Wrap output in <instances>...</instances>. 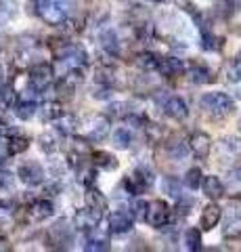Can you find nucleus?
<instances>
[{
  "mask_svg": "<svg viewBox=\"0 0 241 252\" xmlns=\"http://www.w3.org/2000/svg\"><path fill=\"white\" fill-rule=\"evenodd\" d=\"M199 103H201V109L212 118H224V116L235 112V101H233L227 93H220V91L206 93Z\"/></svg>",
  "mask_w": 241,
  "mask_h": 252,
  "instance_id": "obj_1",
  "label": "nucleus"
},
{
  "mask_svg": "<svg viewBox=\"0 0 241 252\" xmlns=\"http://www.w3.org/2000/svg\"><path fill=\"white\" fill-rule=\"evenodd\" d=\"M69 0H38V15L49 26H61L67 19Z\"/></svg>",
  "mask_w": 241,
  "mask_h": 252,
  "instance_id": "obj_2",
  "label": "nucleus"
},
{
  "mask_svg": "<svg viewBox=\"0 0 241 252\" xmlns=\"http://www.w3.org/2000/svg\"><path fill=\"white\" fill-rule=\"evenodd\" d=\"M124 183H126V187L130 189L132 195H136V193H143V191H147V189L153 187L155 175H153V170L149 166L141 164V166H136L134 170H132L130 177L124 179Z\"/></svg>",
  "mask_w": 241,
  "mask_h": 252,
  "instance_id": "obj_3",
  "label": "nucleus"
},
{
  "mask_svg": "<svg viewBox=\"0 0 241 252\" xmlns=\"http://www.w3.org/2000/svg\"><path fill=\"white\" fill-rule=\"evenodd\" d=\"M145 220L153 227V229H161V227H166L168 220H170V206H168L164 200H151V202H147Z\"/></svg>",
  "mask_w": 241,
  "mask_h": 252,
  "instance_id": "obj_4",
  "label": "nucleus"
},
{
  "mask_svg": "<svg viewBox=\"0 0 241 252\" xmlns=\"http://www.w3.org/2000/svg\"><path fill=\"white\" fill-rule=\"evenodd\" d=\"M109 130H111L109 118L103 116V114H97L86 122L84 137H86V141H103L107 135H109Z\"/></svg>",
  "mask_w": 241,
  "mask_h": 252,
  "instance_id": "obj_5",
  "label": "nucleus"
},
{
  "mask_svg": "<svg viewBox=\"0 0 241 252\" xmlns=\"http://www.w3.org/2000/svg\"><path fill=\"white\" fill-rule=\"evenodd\" d=\"M53 76H55V69L49 63H36L29 69V86H34L36 91H44L53 82Z\"/></svg>",
  "mask_w": 241,
  "mask_h": 252,
  "instance_id": "obj_6",
  "label": "nucleus"
},
{
  "mask_svg": "<svg viewBox=\"0 0 241 252\" xmlns=\"http://www.w3.org/2000/svg\"><path fill=\"white\" fill-rule=\"evenodd\" d=\"M107 225H109V231L115 235H122V233H130L134 229V217L126 210H115L107 219Z\"/></svg>",
  "mask_w": 241,
  "mask_h": 252,
  "instance_id": "obj_7",
  "label": "nucleus"
},
{
  "mask_svg": "<svg viewBox=\"0 0 241 252\" xmlns=\"http://www.w3.org/2000/svg\"><path fill=\"white\" fill-rule=\"evenodd\" d=\"M161 105H164V114L168 118H172V120H185V118L189 116V107H187L185 99L178 97V94H168V97L161 101Z\"/></svg>",
  "mask_w": 241,
  "mask_h": 252,
  "instance_id": "obj_8",
  "label": "nucleus"
},
{
  "mask_svg": "<svg viewBox=\"0 0 241 252\" xmlns=\"http://www.w3.org/2000/svg\"><path fill=\"white\" fill-rule=\"evenodd\" d=\"M49 240H51V244H55L57 248H65L67 244H72L74 233H72V227H69L67 220H57V223L51 227Z\"/></svg>",
  "mask_w": 241,
  "mask_h": 252,
  "instance_id": "obj_9",
  "label": "nucleus"
},
{
  "mask_svg": "<svg viewBox=\"0 0 241 252\" xmlns=\"http://www.w3.org/2000/svg\"><path fill=\"white\" fill-rule=\"evenodd\" d=\"M189 149L191 154L199 158V160H206V158L210 156V152H212V139H210L208 132H193L191 135V141H189Z\"/></svg>",
  "mask_w": 241,
  "mask_h": 252,
  "instance_id": "obj_10",
  "label": "nucleus"
},
{
  "mask_svg": "<svg viewBox=\"0 0 241 252\" xmlns=\"http://www.w3.org/2000/svg\"><path fill=\"white\" fill-rule=\"evenodd\" d=\"M19 179L29 187L40 185L44 183V168L38 162H26L19 166Z\"/></svg>",
  "mask_w": 241,
  "mask_h": 252,
  "instance_id": "obj_11",
  "label": "nucleus"
},
{
  "mask_svg": "<svg viewBox=\"0 0 241 252\" xmlns=\"http://www.w3.org/2000/svg\"><path fill=\"white\" fill-rule=\"evenodd\" d=\"M222 219V208L218 204H208V206L201 210V217H199V229L201 231H212L216 225L220 223Z\"/></svg>",
  "mask_w": 241,
  "mask_h": 252,
  "instance_id": "obj_12",
  "label": "nucleus"
},
{
  "mask_svg": "<svg viewBox=\"0 0 241 252\" xmlns=\"http://www.w3.org/2000/svg\"><path fill=\"white\" fill-rule=\"evenodd\" d=\"M199 187H201V191L206 193V198H210L212 202L224 198V193H227V189H224V183H222L218 177H214V175L201 179V185H199Z\"/></svg>",
  "mask_w": 241,
  "mask_h": 252,
  "instance_id": "obj_13",
  "label": "nucleus"
},
{
  "mask_svg": "<svg viewBox=\"0 0 241 252\" xmlns=\"http://www.w3.org/2000/svg\"><path fill=\"white\" fill-rule=\"evenodd\" d=\"M99 220H101V217L97 215V212H92V210L86 206V208H82V210H78V212H76L74 225H76V229H78V231H92V229H97Z\"/></svg>",
  "mask_w": 241,
  "mask_h": 252,
  "instance_id": "obj_14",
  "label": "nucleus"
},
{
  "mask_svg": "<svg viewBox=\"0 0 241 252\" xmlns=\"http://www.w3.org/2000/svg\"><path fill=\"white\" fill-rule=\"evenodd\" d=\"M158 72L161 76H166V78L181 76L185 72V63H183V59H178V57H164V59H160V63H158Z\"/></svg>",
  "mask_w": 241,
  "mask_h": 252,
  "instance_id": "obj_15",
  "label": "nucleus"
},
{
  "mask_svg": "<svg viewBox=\"0 0 241 252\" xmlns=\"http://www.w3.org/2000/svg\"><path fill=\"white\" fill-rule=\"evenodd\" d=\"M90 158H92V164H95L97 168H103L107 172L118 170V166H120L118 158H115L111 152H103V149H99V152H92Z\"/></svg>",
  "mask_w": 241,
  "mask_h": 252,
  "instance_id": "obj_16",
  "label": "nucleus"
},
{
  "mask_svg": "<svg viewBox=\"0 0 241 252\" xmlns=\"http://www.w3.org/2000/svg\"><path fill=\"white\" fill-rule=\"evenodd\" d=\"M84 200H86V206H88L92 212H97L99 217L105 215V210H107V198L99 191V189L88 187V191H86V195H84Z\"/></svg>",
  "mask_w": 241,
  "mask_h": 252,
  "instance_id": "obj_17",
  "label": "nucleus"
},
{
  "mask_svg": "<svg viewBox=\"0 0 241 252\" xmlns=\"http://www.w3.org/2000/svg\"><path fill=\"white\" fill-rule=\"evenodd\" d=\"M99 42L103 46V51L113 55V57L120 55V38H118V32L115 30H103L99 34Z\"/></svg>",
  "mask_w": 241,
  "mask_h": 252,
  "instance_id": "obj_18",
  "label": "nucleus"
},
{
  "mask_svg": "<svg viewBox=\"0 0 241 252\" xmlns=\"http://www.w3.org/2000/svg\"><path fill=\"white\" fill-rule=\"evenodd\" d=\"M189 78L195 84H210L214 82V72L208 65H204V63H193L189 69Z\"/></svg>",
  "mask_w": 241,
  "mask_h": 252,
  "instance_id": "obj_19",
  "label": "nucleus"
},
{
  "mask_svg": "<svg viewBox=\"0 0 241 252\" xmlns=\"http://www.w3.org/2000/svg\"><path fill=\"white\" fill-rule=\"evenodd\" d=\"M53 212H55V206H53L51 200H36L32 206H29V215H32L36 220H44L53 217Z\"/></svg>",
  "mask_w": 241,
  "mask_h": 252,
  "instance_id": "obj_20",
  "label": "nucleus"
},
{
  "mask_svg": "<svg viewBox=\"0 0 241 252\" xmlns=\"http://www.w3.org/2000/svg\"><path fill=\"white\" fill-rule=\"evenodd\" d=\"M38 112H40V118L44 122H55L57 118L63 116V107H61V103H57V101H46Z\"/></svg>",
  "mask_w": 241,
  "mask_h": 252,
  "instance_id": "obj_21",
  "label": "nucleus"
},
{
  "mask_svg": "<svg viewBox=\"0 0 241 252\" xmlns=\"http://www.w3.org/2000/svg\"><path fill=\"white\" fill-rule=\"evenodd\" d=\"M183 244L189 252L201 250V229H197V227H189L183 235Z\"/></svg>",
  "mask_w": 241,
  "mask_h": 252,
  "instance_id": "obj_22",
  "label": "nucleus"
},
{
  "mask_svg": "<svg viewBox=\"0 0 241 252\" xmlns=\"http://www.w3.org/2000/svg\"><path fill=\"white\" fill-rule=\"evenodd\" d=\"M161 191L168 193L170 198H174V200L183 198V185L178 183L176 177H164L161 179Z\"/></svg>",
  "mask_w": 241,
  "mask_h": 252,
  "instance_id": "obj_23",
  "label": "nucleus"
},
{
  "mask_svg": "<svg viewBox=\"0 0 241 252\" xmlns=\"http://www.w3.org/2000/svg\"><path fill=\"white\" fill-rule=\"evenodd\" d=\"M134 63H136V67H138V69H143V72H153V69H158L160 59L155 57L153 53L145 51V53H141V55H136Z\"/></svg>",
  "mask_w": 241,
  "mask_h": 252,
  "instance_id": "obj_24",
  "label": "nucleus"
},
{
  "mask_svg": "<svg viewBox=\"0 0 241 252\" xmlns=\"http://www.w3.org/2000/svg\"><path fill=\"white\" fill-rule=\"evenodd\" d=\"M107 109H109V118H115V120H126L132 114V107L128 101H111Z\"/></svg>",
  "mask_w": 241,
  "mask_h": 252,
  "instance_id": "obj_25",
  "label": "nucleus"
},
{
  "mask_svg": "<svg viewBox=\"0 0 241 252\" xmlns=\"http://www.w3.org/2000/svg\"><path fill=\"white\" fill-rule=\"evenodd\" d=\"M27 147H29V141L21 135H13L6 139V152H9V156H19L26 152Z\"/></svg>",
  "mask_w": 241,
  "mask_h": 252,
  "instance_id": "obj_26",
  "label": "nucleus"
},
{
  "mask_svg": "<svg viewBox=\"0 0 241 252\" xmlns=\"http://www.w3.org/2000/svg\"><path fill=\"white\" fill-rule=\"evenodd\" d=\"M113 145L118 149H128L132 145V141H134V137H132V132L126 128V126H120V128L113 130Z\"/></svg>",
  "mask_w": 241,
  "mask_h": 252,
  "instance_id": "obj_27",
  "label": "nucleus"
},
{
  "mask_svg": "<svg viewBox=\"0 0 241 252\" xmlns=\"http://www.w3.org/2000/svg\"><path fill=\"white\" fill-rule=\"evenodd\" d=\"M76 177H78V181H80L82 185L90 187L92 183H95V179H97L95 166H92V164H78V168H76Z\"/></svg>",
  "mask_w": 241,
  "mask_h": 252,
  "instance_id": "obj_28",
  "label": "nucleus"
},
{
  "mask_svg": "<svg viewBox=\"0 0 241 252\" xmlns=\"http://www.w3.org/2000/svg\"><path fill=\"white\" fill-rule=\"evenodd\" d=\"M241 235V215L233 212L229 215L227 223H224V238H239Z\"/></svg>",
  "mask_w": 241,
  "mask_h": 252,
  "instance_id": "obj_29",
  "label": "nucleus"
},
{
  "mask_svg": "<svg viewBox=\"0 0 241 252\" xmlns=\"http://www.w3.org/2000/svg\"><path fill=\"white\" fill-rule=\"evenodd\" d=\"M15 114H17L19 120H29L36 114V101H27L21 99L19 103H15Z\"/></svg>",
  "mask_w": 241,
  "mask_h": 252,
  "instance_id": "obj_30",
  "label": "nucleus"
},
{
  "mask_svg": "<svg viewBox=\"0 0 241 252\" xmlns=\"http://www.w3.org/2000/svg\"><path fill=\"white\" fill-rule=\"evenodd\" d=\"M57 132H61V135H72V132H76L78 130V120L74 116H61V118H57Z\"/></svg>",
  "mask_w": 241,
  "mask_h": 252,
  "instance_id": "obj_31",
  "label": "nucleus"
},
{
  "mask_svg": "<svg viewBox=\"0 0 241 252\" xmlns=\"http://www.w3.org/2000/svg\"><path fill=\"white\" fill-rule=\"evenodd\" d=\"M38 143H40V149H42L44 154H55V152H57V147H59L55 132H44V135H40Z\"/></svg>",
  "mask_w": 241,
  "mask_h": 252,
  "instance_id": "obj_32",
  "label": "nucleus"
},
{
  "mask_svg": "<svg viewBox=\"0 0 241 252\" xmlns=\"http://www.w3.org/2000/svg\"><path fill=\"white\" fill-rule=\"evenodd\" d=\"M201 179H204V175H201V170L195 166V168H189L185 175V187L191 189V191H195V189L201 185Z\"/></svg>",
  "mask_w": 241,
  "mask_h": 252,
  "instance_id": "obj_33",
  "label": "nucleus"
},
{
  "mask_svg": "<svg viewBox=\"0 0 241 252\" xmlns=\"http://www.w3.org/2000/svg\"><path fill=\"white\" fill-rule=\"evenodd\" d=\"M166 147H168V154L172 156L174 160H185L187 154H189V147H187L183 141H170Z\"/></svg>",
  "mask_w": 241,
  "mask_h": 252,
  "instance_id": "obj_34",
  "label": "nucleus"
},
{
  "mask_svg": "<svg viewBox=\"0 0 241 252\" xmlns=\"http://www.w3.org/2000/svg\"><path fill=\"white\" fill-rule=\"evenodd\" d=\"M0 105H2V107L15 105V89H13V84L0 86Z\"/></svg>",
  "mask_w": 241,
  "mask_h": 252,
  "instance_id": "obj_35",
  "label": "nucleus"
},
{
  "mask_svg": "<svg viewBox=\"0 0 241 252\" xmlns=\"http://www.w3.org/2000/svg\"><path fill=\"white\" fill-rule=\"evenodd\" d=\"M227 183H229V191L231 193H241V168L231 170L227 175Z\"/></svg>",
  "mask_w": 241,
  "mask_h": 252,
  "instance_id": "obj_36",
  "label": "nucleus"
},
{
  "mask_svg": "<svg viewBox=\"0 0 241 252\" xmlns=\"http://www.w3.org/2000/svg\"><path fill=\"white\" fill-rule=\"evenodd\" d=\"M145 137H147V141L149 143H160L161 141V126H158V124H147L145 122Z\"/></svg>",
  "mask_w": 241,
  "mask_h": 252,
  "instance_id": "obj_37",
  "label": "nucleus"
},
{
  "mask_svg": "<svg viewBox=\"0 0 241 252\" xmlns=\"http://www.w3.org/2000/svg\"><path fill=\"white\" fill-rule=\"evenodd\" d=\"M13 189H15V177L9 170H0V191L9 193Z\"/></svg>",
  "mask_w": 241,
  "mask_h": 252,
  "instance_id": "obj_38",
  "label": "nucleus"
},
{
  "mask_svg": "<svg viewBox=\"0 0 241 252\" xmlns=\"http://www.w3.org/2000/svg\"><path fill=\"white\" fill-rule=\"evenodd\" d=\"M227 80L231 84L241 82V59H235V61H233V65L227 69Z\"/></svg>",
  "mask_w": 241,
  "mask_h": 252,
  "instance_id": "obj_39",
  "label": "nucleus"
},
{
  "mask_svg": "<svg viewBox=\"0 0 241 252\" xmlns=\"http://www.w3.org/2000/svg\"><path fill=\"white\" fill-rule=\"evenodd\" d=\"M145 212H147V202L145 200H134L130 206V215L138 219V220H145Z\"/></svg>",
  "mask_w": 241,
  "mask_h": 252,
  "instance_id": "obj_40",
  "label": "nucleus"
},
{
  "mask_svg": "<svg viewBox=\"0 0 241 252\" xmlns=\"http://www.w3.org/2000/svg\"><path fill=\"white\" fill-rule=\"evenodd\" d=\"M109 242H107L105 238H99V240H88V244L84 246V250H88V252H99V250H109Z\"/></svg>",
  "mask_w": 241,
  "mask_h": 252,
  "instance_id": "obj_41",
  "label": "nucleus"
},
{
  "mask_svg": "<svg viewBox=\"0 0 241 252\" xmlns=\"http://www.w3.org/2000/svg\"><path fill=\"white\" fill-rule=\"evenodd\" d=\"M176 6L181 11H185V13H191V15L197 13V4L193 2V0H176Z\"/></svg>",
  "mask_w": 241,
  "mask_h": 252,
  "instance_id": "obj_42",
  "label": "nucleus"
},
{
  "mask_svg": "<svg viewBox=\"0 0 241 252\" xmlns=\"http://www.w3.org/2000/svg\"><path fill=\"white\" fill-rule=\"evenodd\" d=\"M92 97H95V99H109L111 97V89H109V86H103V84H101V89H92Z\"/></svg>",
  "mask_w": 241,
  "mask_h": 252,
  "instance_id": "obj_43",
  "label": "nucleus"
},
{
  "mask_svg": "<svg viewBox=\"0 0 241 252\" xmlns=\"http://www.w3.org/2000/svg\"><path fill=\"white\" fill-rule=\"evenodd\" d=\"M13 135H17V130H15L11 124H6V122H0V137L9 139V137H13Z\"/></svg>",
  "mask_w": 241,
  "mask_h": 252,
  "instance_id": "obj_44",
  "label": "nucleus"
},
{
  "mask_svg": "<svg viewBox=\"0 0 241 252\" xmlns=\"http://www.w3.org/2000/svg\"><path fill=\"white\" fill-rule=\"evenodd\" d=\"M53 172H55L57 177H61V175H65V170H67V166H65V162H53Z\"/></svg>",
  "mask_w": 241,
  "mask_h": 252,
  "instance_id": "obj_45",
  "label": "nucleus"
},
{
  "mask_svg": "<svg viewBox=\"0 0 241 252\" xmlns=\"http://www.w3.org/2000/svg\"><path fill=\"white\" fill-rule=\"evenodd\" d=\"M46 191H49L51 195H57V191H61V185L59 183H51V185H46Z\"/></svg>",
  "mask_w": 241,
  "mask_h": 252,
  "instance_id": "obj_46",
  "label": "nucleus"
},
{
  "mask_svg": "<svg viewBox=\"0 0 241 252\" xmlns=\"http://www.w3.org/2000/svg\"><path fill=\"white\" fill-rule=\"evenodd\" d=\"M153 2H158V4H164V2H168V0H153Z\"/></svg>",
  "mask_w": 241,
  "mask_h": 252,
  "instance_id": "obj_47",
  "label": "nucleus"
},
{
  "mask_svg": "<svg viewBox=\"0 0 241 252\" xmlns=\"http://www.w3.org/2000/svg\"><path fill=\"white\" fill-rule=\"evenodd\" d=\"M235 59H241V49H239V53L235 55Z\"/></svg>",
  "mask_w": 241,
  "mask_h": 252,
  "instance_id": "obj_48",
  "label": "nucleus"
},
{
  "mask_svg": "<svg viewBox=\"0 0 241 252\" xmlns=\"http://www.w3.org/2000/svg\"><path fill=\"white\" fill-rule=\"evenodd\" d=\"M237 97H239V99H241V89H237Z\"/></svg>",
  "mask_w": 241,
  "mask_h": 252,
  "instance_id": "obj_49",
  "label": "nucleus"
},
{
  "mask_svg": "<svg viewBox=\"0 0 241 252\" xmlns=\"http://www.w3.org/2000/svg\"><path fill=\"white\" fill-rule=\"evenodd\" d=\"M239 130H241V118H239Z\"/></svg>",
  "mask_w": 241,
  "mask_h": 252,
  "instance_id": "obj_50",
  "label": "nucleus"
}]
</instances>
